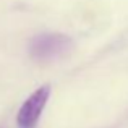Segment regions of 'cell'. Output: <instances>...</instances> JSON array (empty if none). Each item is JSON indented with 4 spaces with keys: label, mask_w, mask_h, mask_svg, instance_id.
Masks as SVG:
<instances>
[{
    "label": "cell",
    "mask_w": 128,
    "mask_h": 128,
    "mask_svg": "<svg viewBox=\"0 0 128 128\" xmlns=\"http://www.w3.org/2000/svg\"><path fill=\"white\" fill-rule=\"evenodd\" d=\"M73 50L72 38L60 32L38 34L29 42V55L39 63H50L66 57Z\"/></svg>",
    "instance_id": "obj_1"
},
{
    "label": "cell",
    "mask_w": 128,
    "mask_h": 128,
    "mask_svg": "<svg viewBox=\"0 0 128 128\" xmlns=\"http://www.w3.org/2000/svg\"><path fill=\"white\" fill-rule=\"evenodd\" d=\"M50 97V86L44 84L34 91L28 99L23 102L16 114V123L20 128H34L41 118L46 104Z\"/></svg>",
    "instance_id": "obj_2"
}]
</instances>
